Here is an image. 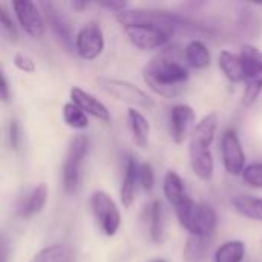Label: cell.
<instances>
[{
    "mask_svg": "<svg viewBox=\"0 0 262 262\" xmlns=\"http://www.w3.org/2000/svg\"><path fill=\"white\" fill-rule=\"evenodd\" d=\"M143 78L155 94L172 98L184 89L189 80V71L167 54H160L146 63Z\"/></svg>",
    "mask_w": 262,
    "mask_h": 262,
    "instance_id": "6da1fadb",
    "label": "cell"
},
{
    "mask_svg": "<svg viewBox=\"0 0 262 262\" xmlns=\"http://www.w3.org/2000/svg\"><path fill=\"white\" fill-rule=\"evenodd\" d=\"M175 212L180 224L190 233V236L209 239L213 236L218 224V215L212 206L200 204L189 198L186 203L177 207Z\"/></svg>",
    "mask_w": 262,
    "mask_h": 262,
    "instance_id": "7a4b0ae2",
    "label": "cell"
},
{
    "mask_svg": "<svg viewBox=\"0 0 262 262\" xmlns=\"http://www.w3.org/2000/svg\"><path fill=\"white\" fill-rule=\"evenodd\" d=\"M117 21L123 26H134V25H158L166 26L173 31L178 28H189L193 26V21H190L187 17H183L177 12L163 11V9H126L115 15Z\"/></svg>",
    "mask_w": 262,
    "mask_h": 262,
    "instance_id": "3957f363",
    "label": "cell"
},
{
    "mask_svg": "<svg viewBox=\"0 0 262 262\" xmlns=\"http://www.w3.org/2000/svg\"><path fill=\"white\" fill-rule=\"evenodd\" d=\"M239 55L244 61L243 104L252 106L262 92V51L253 45H243Z\"/></svg>",
    "mask_w": 262,
    "mask_h": 262,
    "instance_id": "277c9868",
    "label": "cell"
},
{
    "mask_svg": "<svg viewBox=\"0 0 262 262\" xmlns=\"http://www.w3.org/2000/svg\"><path fill=\"white\" fill-rule=\"evenodd\" d=\"M89 204L100 232L109 238L115 236L121 226V215L117 203L111 198V195L103 190H95L91 195Z\"/></svg>",
    "mask_w": 262,
    "mask_h": 262,
    "instance_id": "5b68a950",
    "label": "cell"
},
{
    "mask_svg": "<svg viewBox=\"0 0 262 262\" xmlns=\"http://www.w3.org/2000/svg\"><path fill=\"white\" fill-rule=\"evenodd\" d=\"M89 150V138L86 135H77L71 140L69 149L63 164V189L66 193H77L80 187L81 164Z\"/></svg>",
    "mask_w": 262,
    "mask_h": 262,
    "instance_id": "8992f818",
    "label": "cell"
},
{
    "mask_svg": "<svg viewBox=\"0 0 262 262\" xmlns=\"http://www.w3.org/2000/svg\"><path fill=\"white\" fill-rule=\"evenodd\" d=\"M97 84L100 86L101 91L109 94L111 97L129 103L132 106H138L143 109H150L154 107V100L138 86L132 84L130 81L126 80H117V78H107V77H98Z\"/></svg>",
    "mask_w": 262,
    "mask_h": 262,
    "instance_id": "52a82bcc",
    "label": "cell"
},
{
    "mask_svg": "<svg viewBox=\"0 0 262 262\" xmlns=\"http://www.w3.org/2000/svg\"><path fill=\"white\" fill-rule=\"evenodd\" d=\"M124 32L135 48L152 51L166 46L177 31L158 25H134L124 28Z\"/></svg>",
    "mask_w": 262,
    "mask_h": 262,
    "instance_id": "ba28073f",
    "label": "cell"
},
{
    "mask_svg": "<svg viewBox=\"0 0 262 262\" xmlns=\"http://www.w3.org/2000/svg\"><path fill=\"white\" fill-rule=\"evenodd\" d=\"M75 51L86 61H92L103 54V51H104V34H103L100 23L89 21L77 32Z\"/></svg>",
    "mask_w": 262,
    "mask_h": 262,
    "instance_id": "9c48e42d",
    "label": "cell"
},
{
    "mask_svg": "<svg viewBox=\"0 0 262 262\" xmlns=\"http://www.w3.org/2000/svg\"><path fill=\"white\" fill-rule=\"evenodd\" d=\"M221 155H223V164L227 173L233 177L243 175L246 169V154L239 141V137L233 129H229L223 134Z\"/></svg>",
    "mask_w": 262,
    "mask_h": 262,
    "instance_id": "30bf717a",
    "label": "cell"
},
{
    "mask_svg": "<svg viewBox=\"0 0 262 262\" xmlns=\"http://www.w3.org/2000/svg\"><path fill=\"white\" fill-rule=\"evenodd\" d=\"M14 14L21 29L32 38H41L46 31V20L37 5L29 0H17L12 3Z\"/></svg>",
    "mask_w": 262,
    "mask_h": 262,
    "instance_id": "8fae6325",
    "label": "cell"
},
{
    "mask_svg": "<svg viewBox=\"0 0 262 262\" xmlns=\"http://www.w3.org/2000/svg\"><path fill=\"white\" fill-rule=\"evenodd\" d=\"M195 123V111L189 104H175L169 115V132L175 144L184 143ZM192 135V134H190Z\"/></svg>",
    "mask_w": 262,
    "mask_h": 262,
    "instance_id": "7c38bea8",
    "label": "cell"
},
{
    "mask_svg": "<svg viewBox=\"0 0 262 262\" xmlns=\"http://www.w3.org/2000/svg\"><path fill=\"white\" fill-rule=\"evenodd\" d=\"M43 12H45V20L49 25L52 34L57 37V40L68 49L72 51L75 48V41H74V35H72V29L69 26V21L66 20V17L57 9V6L54 3H41Z\"/></svg>",
    "mask_w": 262,
    "mask_h": 262,
    "instance_id": "4fadbf2b",
    "label": "cell"
},
{
    "mask_svg": "<svg viewBox=\"0 0 262 262\" xmlns=\"http://www.w3.org/2000/svg\"><path fill=\"white\" fill-rule=\"evenodd\" d=\"M69 95H71V101L74 104H77L84 114L92 115L94 118H97L103 123L111 121V112L107 111V107L97 97L89 94L88 91H84L78 86H74L69 91Z\"/></svg>",
    "mask_w": 262,
    "mask_h": 262,
    "instance_id": "5bb4252c",
    "label": "cell"
},
{
    "mask_svg": "<svg viewBox=\"0 0 262 262\" xmlns=\"http://www.w3.org/2000/svg\"><path fill=\"white\" fill-rule=\"evenodd\" d=\"M46 201H48V186L45 183H40L17 201L15 212L20 218H31L43 210Z\"/></svg>",
    "mask_w": 262,
    "mask_h": 262,
    "instance_id": "9a60e30c",
    "label": "cell"
},
{
    "mask_svg": "<svg viewBox=\"0 0 262 262\" xmlns=\"http://www.w3.org/2000/svg\"><path fill=\"white\" fill-rule=\"evenodd\" d=\"M216 127H218L216 114H209L203 117L201 121L192 130L189 149H210V144L215 138Z\"/></svg>",
    "mask_w": 262,
    "mask_h": 262,
    "instance_id": "2e32d148",
    "label": "cell"
},
{
    "mask_svg": "<svg viewBox=\"0 0 262 262\" xmlns=\"http://www.w3.org/2000/svg\"><path fill=\"white\" fill-rule=\"evenodd\" d=\"M138 164L140 163L132 155H127L124 161V175L120 189V200L126 209H129L135 201V190L138 183Z\"/></svg>",
    "mask_w": 262,
    "mask_h": 262,
    "instance_id": "e0dca14e",
    "label": "cell"
},
{
    "mask_svg": "<svg viewBox=\"0 0 262 262\" xmlns=\"http://www.w3.org/2000/svg\"><path fill=\"white\" fill-rule=\"evenodd\" d=\"M144 221L152 243H161L164 238V210L160 200H152L144 207Z\"/></svg>",
    "mask_w": 262,
    "mask_h": 262,
    "instance_id": "ac0fdd59",
    "label": "cell"
},
{
    "mask_svg": "<svg viewBox=\"0 0 262 262\" xmlns=\"http://www.w3.org/2000/svg\"><path fill=\"white\" fill-rule=\"evenodd\" d=\"M163 192L166 200L177 209L180 207L183 203H186L190 196L187 195L186 190V184L183 181V178L175 172V170H169L164 175V181H163Z\"/></svg>",
    "mask_w": 262,
    "mask_h": 262,
    "instance_id": "d6986e66",
    "label": "cell"
},
{
    "mask_svg": "<svg viewBox=\"0 0 262 262\" xmlns=\"http://www.w3.org/2000/svg\"><path fill=\"white\" fill-rule=\"evenodd\" d=\"M192 172L203 181H210L213 177V157L210 149H189Z\"/></svg>",
    "mask_w": 262,
    "mask_h": 262,
    "instance_id": "ffe728a7",
    "label": "cell"
},
{
    "mask_svg": "<svg viewBox=\"0 0 262 262\" xmlns=\"http://www.w3.org/2000/svg\"><path fill=\"white\" fill-rule=\"evenodd\" d=\"M127 123H129V129H130L134 143L138 147L146 149L149 144V134H150L149 120L140 111H137L135 107H130L127 111Z\"/></svg>",
    "mask_w": 262,
    "mask_h": 262,
    "instance_id": "44dd1931",
    "label": "cell"
},
{
    "mask_svg": "<svg viewBox=\"0 0 262 262\" xmlns=\"http://www.w3.org/2000/svg\"><path fill=\"white\" fill-rule=\"evenodd\" d=\"M218 64L226 78L232 83L244 81V61L239 54L230 51H221L218 57Z\"/></svg>",
    "mask_w": 262,
    "mask_h": 262,
    "instance_id": "7402d4cb",
    "label": "cell"
},
{
    "mask_svg": "<svg viewBox=\"0 0 262 262\" xmlns=\"http://www.w3.org/2000/svg\"><path fill=\"white\" fill-rule=\"evenodd\" d=\"M186 61L195 69H206L210 66V52L209 48L201 40H190L184 48Z\"/></svg>",
    "mask_w": 262,
    "mask_h": 262,
    "instance_id": "603a6c76",
    "label": "cell"
},
{
    "mask_svg": "<svg viewBox=\"0 0 262 262\" xmlns=\"http://www.w3.org/2000/svg\"><path fill=\"white\" fill-rule=\"evenodd\" d=\"M212 241L209 238L190 236L184 246L183 259L184 262H207Z\"/></svg>",
    "mask_w": 262,
    "mask_h": 262,
    "instance_id": "cb8c5ba5",
    "label": "cell"
},
{
    "mask_svg": "<svg viewBox=\"0 0 262 262\" xmlns=\"http://www.w3.org/2000/svg\"><path fill=\"white\" fill-rule=\"evenodd\" d=\"M74 252L66 244H54L46 249H41L32 256L29 262H72Z\"/></svg>",
    "mask_w": 262,
    "mask_h": 262,
    "instance_id": "d4e9b609",
    "label": "cell"
},
{
    "mask_svg": "<svg viewBox=\"0 0 262 262\" xmlns=\"http://www.w3.org/2000/svg\"><path fill=\"white\" fill-rule=\"evenodd\" d=\"M232 204H233L235 210L239 215H243L244 218L262 221V198L239 195V196L233 198Z\"/></svg>",
    "mask_w": 262,
    "mask_h": 262,
    "instance_id": "484cf974",
    "label": "cell"
},
{
    "mask_svg": "<svg viewBox=\"0 0 262 262\" xmlns=\"http://www.w3.org/2000/svg\"><path fill=\"white\" fill-rule=\"evenodd\" d=\"M246 255V246L243 241H227L218 247L215 262H243Z\"/></svg>",
    "mask_w": 262,
    "mask_h": 262,
    "instance_id": "4316f807",
    "label": "cell"
},
{
    "mask_svg": "<svg viewBox=\"0 0 262 262\" xmlns=\"http://www.w3.org/2000/svg\"><path fill=\"white\" fill-rule=\"evenodd\" d=\"M63 121L72 127V129H77V130H83L89 126V120H88V114H84L77 104H74L72 101L66 103L63 106Z\"/></svg>",
    "mask_w": 262,
    "mask_h": 262,
    "instance_id": "83f0119b",
    "label": "cell"
},
{
    "mask_svg": "<svg viewBox=\"0 0 262 262\" xmlns=\"http://www.w3.org/2000/svg\"><path fill=\"white\" fill-rule=\"evenodd\" d=\"M243 181L255 189H262V163H252L243 172Z\"/></svg>",
    "mask_w": 262,
    "mask_h": 262,
    "instance_id": "f1b7e54d",
    "label": "cell"
},
{
    "mask_svg": "<svg viewBox=\"0 0 262 262\" xmlns=\"http://www.w3.org/2000/svg\"><path fill=\"white\" fill-rule=\"evenodd\" d=\"M138 183L147 192H150L154 189L155 173H154V169L149 163H140L138 164Z\"/></svg>",
    "mask_w": 262,
    "mask_h": 262,
    "instance_id": "f546056e",
    "label": "cell"
},
{
    "mask_svg": "<svg viewBox=\"0 0 262 262\" xmlns=\"http://www.w3.org/2000/svg\"><path fill=\"white\" fill-rule=\"evenodd\" d=\"M0 21H2V28H3V31L8 34L9 40L17 41V37H18L17 26H15V23H14V20H12V17H11L9 11L6 9L5 5L0 6Z\"/></svg>",
    "mask_w": 262,
    "mask_h": 262,
    "instance_id": "4dcf8cb0",
    "label": "cell"
},
{
    "mask_svg": "<svg viewBox=\"0 0 262 262\" xmlns=\"http://www.w3.org/2000/svg\"><path fill=\"white\" fill-rule=\"evenodd\" d=\"M14 66H15L18 71L25 72V74H32V72H35V69H37L35 61H34L28 54H25V52H17V54L14 55Z\"/></svg>",
    "mask_w": 262,
    "mask_h": 262,
    "instance_id": "1f68e13d",
    "label": "cell"
},
{
    "mask_svg": "<svg viewBox=\"0 0 262 262\" xmlns=\"http://www.w3.org/2000/svg\"><path fill=\"white\" fill-rule=\"evenodd\" d=\"M21 143V130L17 120H11L8 124V144L12 150H18Z\"/></svg>",
    "mask_w": 262,
    "mask_h": 262,
    "instance_id": "d6a6232c",
    "label": "cell"
},
{
    "mask_svg": "<svg viewBox=\"0 0 262 262\" xmlns=\"http://www.w3.org/2000/svg\"><path fill=\"white\" fill-rule=\"evenodd\" d=\"M98 5L106 8V9H109V11H112V12H115V15L127 9V3L126 2H109L107 0V2H100Z\"/></svg>",
    "mask_w": 262,
    "mask_h": 262,
    "instance_id": "836d02e7",
    "label": "cell"
},
{
    "mask_svg": "<svg viewBox=\"0 0 262 262\" xmlns=\"http://www.w3.org/2000/svg\"><path fill=\"white\" fill-rule=\"evenodd\" d=\"M2 83H0V98L3 103H8L11 100V92H9V83L8 78L5 75V72H2Z\"/></svg>",
    "mask_w": 262,
    "mask_h": 262,
    "instance_id": "e575fe53",
    "label": "cell"
},
{
    "mask_svg": "<svg viewBox=\"0 0 262 262\" xmlns=\"http://www.w3.org/2000/svg\"><path fill=\"white\" fill-rule=\"evenodd\" d=\"M9 261V247H8V241L5 238H2L0 241V262Z\"/></svg>",
    "mask_w": 262,
    "mask_h": 262,
    "instance_id": "d590c367",
    "label": "cell"
},
{
    "mask_svg": "<svg viewBox=\"0 0 262 262\" xmlns=\"http://www.w3.org/2000/svg\"><path fill=\"white\" fill-rule=\"evenodd\" d=\"M86 6H88V3H86V2H72V8L83 9V8H86Z\"/></svg>",
    "mask_w": 262,
    "mask_h": 262,
    "instance_id": "8d00e7d4",
    "label": "cell"
},
{
    "mask_svg": "<svg viewBox=\"0 0 262 262\" xmlns=\"http://www.w3.org/2000/svg\"><path fill=\"white\" fill-rule=\"evenodd\" d=\"M154 262H166L164 259H157V261H154Z\"/></svg>",
    "mask_w": 262,
    "mask_h": 262,
    "instance_id": "74e56055",
    "label": "cell"
}]
</instances>
